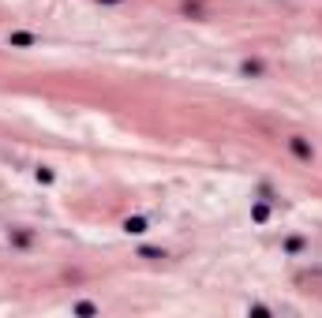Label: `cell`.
I'll return each instance as SVG.
<instances>
[{"label":"cell","mask_w":322,"mask_h":318,"mask_svg":"<svg viewBox=\"0 0 322 318\" xmlns=\"http://www.w3.org/2000/svg\"><path fill=\"white\" fill-rule=\"evenodd\" d=\"M289 150L296 153V161H307V165L315 161V146H311L304 135H292V139H289Z\"/></svg>","instance_id":"cell-1"},{"label":"cell","mask_w":322,"mask_h":318,"mask_svg":"<svg viewBox=\"0 0 322 318\" xmlns=\"http://www.w3.org/2000/svg\"><path fill=\"white\" fill-rule=\"evenodd\" d=\"M240 71L248 75V79H259V75H266V64H262L259 56H248V60L240 64Z\"/></svg>","instance_id":"cell-2"},{"label":"cell","mask_w":322,"mask_h":318,"mask_svg":"<svg viewBox=\"0 0 322 318\" xmlns=\"http://www.w3.org/2000/svg\"><path fill=\"white\" fill-rule=\"evenodd\" d=\"M8 244H12V247H30L34 244V232H30V228H12V232H8Z\"/></svg>","instance_id":"cell-3"},{"label":"cell","mask_w":322,"mask_h":318,"mask_svg":"<svg viewBox=\"0 0 322 318\" xmlns=\"http://www.w3.org/2000/svg\"><path fill=\"white\" fill-rule=\"evenodd\" d=\"M8 45H15V49H30V45H37V34L15 30V34H8Z\"/></svg>","instance_id":"cell-4"},{"label":"cell","mask_w":322,"mask_h":318,"mask_svg":"<svg viewBox=\"0 0 322 318\" xmlns=\"http://www.w3.org/2000/svg\"><path fill=\"white\" fill-rule=\"evenodd\" d=\"M124 232H128V236H131V232H135V236L146 232V217H128V221H124Z\"/></svg>","instance_id":"cell-5"},{"label":"cell","mask_w":322,"mask_h":318,"mask_svg":"<svg viewBox=\"0 0 322 318\" xmlns=\"http://www.w3.org/2000/svg\"><path fill=\"white\" fill-rule=\"evenodd\" d=\"M304 247H307V240H304V236H292V240H285V251H289V255H300Z\"/></svg>","instance_id":"cell-6"},{"label":"cell","mask_w":322,"mask_h":318,"mask_svg":"<svg viewBox=\"0 0 322 318\" xmlns=\"http://www.w3.org/2000/svg\"><path fill=\"white\" fill-rule=\"evenodd\" d=\"M251 217H255V221H259V225H262V221L270 217V206H266V202H259V206L251 210Z\"/></svg>","instance_id":"cell-7"},{"label":"cell","mask_w":322,"mask_h":318,"mask_svg":"<svg viewBox=\"0 0 322 318\" xmlns=\"http://www.w3.org/2000/svg\"><path fill=\"white\" fill-rule=\"evenodd\" d=\"M139 255H143V258H150V262H154V258H165V251H157V247H143Z\"/></svg>","instance_id":"cell-8"},{"label":"cell","mask_w":322,"mask_h":318,"mask_svg":"<svg viewBox=\"0 0 322 318\" xmlns=\"http://www.w3.org/2000/svg\"><path fill=\"white\" fill-rule=\"evenodd\" d=\"M75 314H98V307L94 303H75Z\"/></svg>","instance_id":"cell-9"},{"label":"cell","mask_w":322,"mask_h":318,"mask_svg":"<svg viewBox=\"0 0 322 318\" xmlns=\"http://www.w3.org/2000/svg\"><path fill=\"white\" fill-rule=\"evenodd\" d=\"M98 4H120V0H98Z\"/></svg>","instance_id":"cell-10"}]
</instances>
